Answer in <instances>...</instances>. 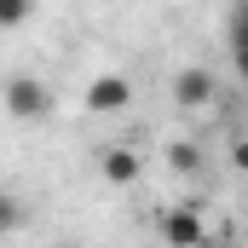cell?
Listing matches in <instances>:
<instances>
[{"label":"cell","instance_id":"cell-10","mask_svg":"<svg viewBox=\"0 0 248 248\" xmlns=\"http://www.w3.org/2000/svg\"><path fill=\"white\" fill-rule=\"evenodd\" d=\"M231 63H237V75L248 81V41H231Z\"/></svg>","mask_w":248,"mask_h":248},{"label":"cell","instance_id":"cell-2","mask_svg":"<svg viewBox=\"0 0 248 248\" xmlns=\"http://www.w3.org/2000/svg\"><path fill=\"white\" fill-rule=\"evenodd\" d=\"M6 110H12V122H46V116H52V87L35 81V75H12Z\"/></svg>","mask_w":248,"mask_h":248},{"label":"cell","instance_id":"cell-3","mask_svg":"<svg viewBox=\"0 0 248 248\" xmlns=\"http://www.w3.org/2000/svg\"><path fill=\"white\" fill-rule=\"evenodd\" d=\"M127 104H133V81H127V75H98V81H87V110H93V116H122Z\"/></svg>","mask_w":248,"mask_h":248},{"label":"cell","instance_id":"cell-1","mask_svg":"<svg viewBox=\"0 0 248 248\" xmlns=\"http://www.w3.org/2000/svg\"><path fill=\"white\" fill-rule=\"evenodd\" d=\"M162 243L168 248H214V237H208L196 202H173V208L162 214Z\"/></svg>","mask_w":248,"mask_h":248},{"label":"cell","instance_id":"cell-7","mask_svg":"<svg viewBox=\"0 0 248 248\" xmlns=\"http://www.w3.org/2000/svg\"><path fill=\"white\" fill-rule=\"evenodd\" d=\"M0 23L6 29H23L29 23V0H0Z\"/></svg>","mask_w":248,"mask_h":248},{"label":"cell","instance_id":"cell-11","mask_svg":"<svg viewBox=\"0 0 248 248\" xmlns=\"http://www.w3.org/2000/svg\"><path fill=\"white\" fill-rule=\"evenodd\" d=\"M58 248H81V243H58Z\"/></svg>","mask_w":248,"mask_h":248},{"label":"cell","instance_id":"cell-9","mask_svg":"<svg viewBox=\"0 0 248 248\" xmlns=\"http://www.w3.org/2000/svg\"><path fill=\"white\" fill-rule=\"evenodd\" d=\"M231 168L248 173V139H231Z\"/></svg>","mask_w":248,"mask_h":248},{"label":"cell","instance_id":"cell-4","mask_svg":"<svg viewBox=\"0 0 248 248\" xmlns=\"http://www.w3.org/2000/svg\"><path fill=\"white\" fill-rule=\"evenodd\" d=\"M214 93H219V87H214V75H208L202 63H185V69L173 75V104H179V110H208Z\"/></svg>","mask_w":248,"mask_h":248},{"label":"cell","instance_id":"cell-8","mask_svg":"<svg viewBox=\"0 0 248 248\" xmlns=\"http://www.w3.org/2000/svg\"><path fill=\"white\" fill-rule=\"evenodd\" d=\"M225 41H248V0L231 12V23H225Z\"/></svg>","mask_w":248,"mask_h":248},{"label":"cell","instance_id":"cell-6","mask_svg":"<svg viewBox=\"0 0 248 248\" xmlns=\"http://www.w3.org/2000/svg\"><path fill=\"white\" fill-rule=\"evenodd\" d=\"M168 168H173V173H196V168H202V150H196V144H168Z\"/></svg>","mask_w":248,"mask_h":248},{"label":"cell","instance_id":"cell-5","mask_svg":"<svg viewBox=\"0 0 248 248\" xmlns=\"http://www.w3.org/2000/svg\"><path fill=\"white\" fill-rule=\"evenodd\" d=\"M98 173H104V185H139V173H144V156L139 150H127V144H110V150H98Z\"/></svg>","mask_w":248,"mask_h":248}]
</instances>
